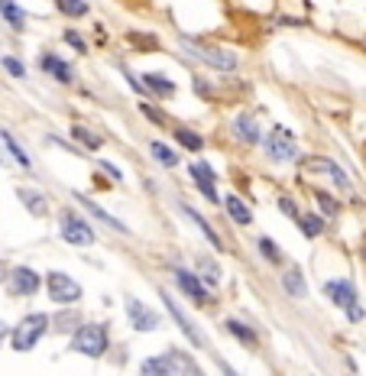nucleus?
I'll return each mask as SVG.
<instances>
[{"instance_id": "nucleus-1", "label": "nucleus", "mask_w": 366, "mask_h": 376, "mask_svg": "<svg viewBox=\"0 0 366 376\" xmlns=\"http://www.w3.org/2000/svg\"><path fill=\"white\" fill-rule=\"evenodd\" d=\"M175 42H179V49L185 52L188 58L201 62V65L211 68V72H224V75H230V72H240V56H237L234 49L217 46V42H207V39L185 36V33H179V36H175Z\"/></svg>"}, {"instance_id": "nucleus-2", "label": "nucleus", "mask_w": 366, "mask_h": 376, "mask_svg": "<svg viewBox=\"0 0 366 376\" xmlns=\"http://www.w3.org/2000/svg\"><path fill=\"white\" fill-rule=\"evenodd\" d=\"M72 344L68 350L72 354H81V357H91V360H101L107 350H111V328L101 324V321H81L75 331H72Z\"/></svg>"}, {"instance_id": "nucleus-3", "label": "nucleus", "mask_w": 366, "mask_h": 376, "mask_svg": "<svg viewBox=\"0 0 366 376\" xmlns=\"http://www.w3.org/2000/svg\"><path fill=\"white\" fill-rule=\"evenodd\" d=\"M56 221H58V237H62L68 246L88 250V246L97 244V230H94V224L78 211V207H58Z\"/></svg>"}, {"instance_id": "nucleus-4", "label": "nucleus", "mask_w": 366, "mask_h": 376, "mask_svg": "<svg viewBox=\"0 0 366 376\" xmlns=\"http://www.w3.org/2000/svg\"><path fill=\"white\" fill-rule=\"evenodd\" d=\"M49 334V315L46 311H26L23 318L10 328V347L17 354H29L39 347V340Z\"/></svg>"}, {"instance_id": "nucleus-5", "label": "nucleus", "mask_w": 366, "mask_h": 376, "mask_svg": "<svg viewBox=\"0 0 366 376\" xmlns=\"http://www.w3.org/2000/svg\"><path fill=\"white\" fill-rule=\"evenodd\" d=\"M42 292H46L49 301L58 305V308L78 305V301L85 299V285H81L75 276H68L65 269H49V273L42 276Z\"/></svg>"}, {"instance_id": "nucleus-6", "label": "nucleus", "mask_w": 366, "mask_h": 376, "mask_svg": "<svg viewBox=\"0 0 366 376\" xmlns=\"http://www.w3.org/2000/svg\"><path fill=\"white\" fill-rule=\"evenodd\" d=\"M159 301H162V308H166V315L172 318V324L185 334V344H191L195 350H207V334L201 328H198V321L188 315L185 308L179 305V299L172 295V292H162L159 289Z\"/></svg>"}, {"instance_id": "nucleus-7", "label": "nucleus", "mask_w": 366, "mask_h": 376, "mask_svg": "<svg viewBox=\"0 0 366 376\" xmlns=\"http://www.w3.org/2000/svg\"><path fill=\"white\" fill-rule=\"evenodd\" d=\"M260 150H263V156H266L269 162H276V166L295 162V159H299V143H295V130H289V127L276 123L269 133H263V143H260Z\"/></svg>"}, {"instance_id": "nucleus-8", "label": "nucleus", "mask_w": 366, "mask_h": 376, "mask_svg": "<svg viewBox=\"0 0 366 376\" xmlns=\"http://www.w3.org/2000/svg\"><path fill=\"white\" fill-rule=\"evenodd\" d=\"M7 295L10 299H33L42 292V273L29 263H13L7 269Z\"/></svg>"}, {"instance_id": "nucleus-9", "label": "nucleus", "mask_w": 366, "mask_h": 376, "mask_svg": "<svg viewBox=\"0 0 366 376\" xmlns=\"http://www.w3.org/2000/svg\"><path fill=\"white\" fill-rule=\"evenodd\" d=\"M123 315H127V324H130L136 334H152V331L162 328V315L152 305H146L143 299H136V295H123Z\"/></svg>"}, {"instance_id": "nucleus-10", "label": "nucleus", "mask_w": 366, "mask_h": 376, "mask_svg": "<svg viewBox=\"0 0 366 376\" xmlns=\"http://www.w3.org/2000/svg\"><path fill=\"white\" fill-rule=\"evenodd\" d=\"M172 282H175V289H179L195 308H211V305H214V292L198 279L195 269H188V266H172Z\"/></svg>"}, {"instance_id": "nucleus-11", "label": "nucleus", "mask_w": 366, "mask_h": 376, "mask_svg": "<svg viewBox=\"0 0 366 376\" xmlns=\"http://www.w3.org/2000/svg\"><path fill=\"white\" fill-rule=\"evenodd\" d=\"M321 295L334 305L337 311H347L350 305H357L360 299V289H357V282L350 279V276H334V279H324L321 282Z\"/></svg>"}, {"instance_id": "nucleus-12", "label": "nucleus", "mask_w": 366, "mask_h": 376, "mask_svg": "<svg viewBox=\"0 0 366 376\" xmlns=\"http://www.w3.org/2000/svg\"><path fill=\"white\" fill-rule=\"evenodd\" d=\"M305 166H308L311 172H321V175H328L340 195H350V198L357 195V185H353V179H350L347 169H344L337 159H331V156H308V159H305Z\"/></svg>"}, {"instance_id": "nucleus-13", "label": "nucleus", "mask_w": 366, "mask_h": 376, "mask_svg": "<svg viewBox=\"0 0 366 376\" xmlns=\"http://www.w3.org/2000/svg\"><path fill=\"white\" fill-rule=\"evenodd\" d=\"M68 195H72V201H75V205L81 207L85 214H91L94 221H97V224H104L107 230H113V234H123V237L130 234V224H127V221H120V217L113 214V211H107L104 205H97L91 195H81V191H75V188H72Z\"/></svg>"}, {"instance_id": "nucleus-14", "label": "nucleus", "mask_w": 366, "mask_h": 376, "mask_svg": "<svg viewBox=\"0 0 366 376\" xmlns=\"http://www.w3.org/2000/svg\"><path fill=\"white\" fill-rule=\"evenodd\" d=\"M39 72H42L46 78H52V81L62 85V88H72V85H75V78H78L75 65H72V58L58 56V52H52V49L39 52Z\"/></svg>"}, {"instance_id": "nucleus-15", "label": "nucleus", "mask_w": 366, "mask_h": 376, "mask_svg": "<svg viewBox=\"0 0 366 376\" xmlns=\"http://www.w3.org/2000/svg\"><path fill=\"white\" fill-rule=\"evenodd\" d=\"M188 175H191V182H195L198 195L205 198V201H211V205H221V195H217V172L214 166L207 159H191L188 162Z\"/></svg>"}, {"instance_id": "nucleus-16", "label": "nucleus", "mask_w": 366, "mask_h": 376, "mask_svg": "<svg viewBox=\"0 0 366 376\" xmlns=\"http://www.w3.org/2000/svg\"><path fill=\"white\" fill-rule=\"evenodd\" d=\"M140 81H143V88H146V101L166 104V101H172V97H179L175 78H169L166 72H143Z\"/></svg>"}, {"instance_id": "nucleus-17", "label": "nucleus", "mask_w": 366, "mask_h": 376, "mask_svg": "<svg viewBox=\"0 0 366 376\" xmlns=\"http://www.w3.org/2000/svg\"><path fill=\"white\" fill-rule=\"evenodd\" d=\"M162 357V370H166V376H205L201 373V367H198V360L188 354V350H179V347H169L166 354H159Z\"/></svg>"}, {"instance_id": "nucleus-18", "label": "nucleus", "mask_w": 366, "mask_h": 376, "mask_svg": "<svg viewBox=\"0 0 366 376\" xmlns=\"http://www.w3.org/2000/svg\"><path fill=\"white\" fill-rule=\"evenodd\" d=\"M230 133H234L237 143H244V146H260L263 143V127L256 120L253 111H240L230 123Z\"/></svg>"}, {"instance_id": "nucleus-19", "label": "nucleus", "mask_w": 366, "mask_h": 376, "mask_svg": "<svg viewBox=\"0 0 366 376\" xmlns=\"http://www.w3.org/2000/svg\"><path fill=\"white\" fill-rule=\"evenodd\" d=\"M13 191H17V201L26 207L36 221H42V217L52 214V201H49L46 191H39V188H33V185H17Z\"/></svg>"}, {"instance_id": "nucleus-20", "label": "nucleus", "mask_w": 366, "mask_h": 376, "mask_svg": "<svg viewBox=\"0 0 366 376\" xmlns=\"http://www.w3.org/2000/svg\"><path fill=\"white\" fill-rule=\"evenodd\" d=\"M175 207H179V211H182V217H188V221H191V224H195L198 230L205 234V240H207V244H211V246H214L217 253L224 250V237L217 234V227L211 224V221H207V217L201 214L198 207H191V205H188V201H182V198H179V201H175Z\"/></svg>"}, {"instance_id": "nucleus-21", "label": "nucleus", "mask_w": 366, "mask_h": 376, "mask_svg": "<svg viewBox=\"0 0 366 376\" xmlns=\"http://www.w3.org/2000/svg\"><path fill=\"white\" fill-rule=\"evenodd\" d=\"M279 285L282 292L289 295V299H308V279H305V273H301V266H282L279 273Z\"/></svg>"}, {"instance_id": "nucleus-22", "label": "nucleus", "mask_w": 366, "mask_h": 376, "mask_svg": "<svg viewBox=\"0 0 366 376\" xmlns=\"http://www.w3.org/2000/svg\"><path fill=\"white\" fill-rule=\"evenodd\" d=\"M221 207H224V214L230 217L237 227H250V224H253V207L246 205L237 191H227V195L221 198Z\"/></svg>"}, {"instance_id": "nucleus-23", "label": "nucleus", "mask_w": 366, "mask_h": 376, "mask_svg": "<svg viewBox=\"0 0 366 376\" xmlns=\"http://www.w3.org/2000/svg\"><path fill=\"white\" fill-rule=\"evenodd\" d=\"M224 331L237 340V344H244V347H250V350L260 344V331H256L250 321L237 318V315H227V318H224Z\"/></svg>"}, {"instance_id": "nucleus-24", "label": "nucleus", "mask_w": 366, "mask_h": 376, "mask_svg": "<svg viewBox=\"0 0 366 376\" xmlns=\"http://www.w3.org/2000/svg\"><path fill=\"white\" fill-rule=\"evenodd\" d=\"M0 143H3V150H7V156H10V162L17 166V169H23V172H33V156L26 152V146L13 136V133L7 130V127H0Z\"/></svg>"}, {"instance_id": "nucleus-25", "label": "nucleus", "mask_w": 366, "mask_h": 376, "mask_svg": "<svg viewBox=\"0 0 366 376\" xmlns=\"http://www.w3.org/2000/svg\"><path fill=\"white\" fill-rule=\"evenodd\" d=\"M295 227L301 230V237H305V240H321V237L328 234V221H324V217H321L315 207H311V211H305V207H301V214L295 217Z\"/></svg>"}, {"instance_id": "nucleus-26", "label": "nucleus", "mask_w": 366, "mask_h": 376, "mask_svg": "<svg viewBox=\"0 0 366 376\" xmlns=\"http://www.w3.org/2000/svg\"><path fill=\"white\" fill-rule=\"evenodd\" d=\"M311 201H315V211H318L324 221H337L344 214V205H340L337 195H331L324 188H311Z\"/></svg>"}, {"instance_id": "nucleus-27", "label": "nucleus", "mask_w": 366, "mask_h": 376, "mask_svg": "<svg viewBox=\"0 0 366 376\" xmlns=\"http://www.w3.org/2000/svg\"><path fill=\"white\" fill-rule=\"evenodd\" d=\"M81 318H85V315H81L75 305H65V308H58L56 315L49 318V328H56V334H68V338H72V331L81 324Z\"/></svg>"}, {"instance_id": "nucleus-28", "label": "nucleus", "mask_w": 366, "mask_h": 376, "mask_svg": "<svg viewBox=\"0 0 366 376\" xmlns=\"http://www.w3.org/2000/svg\"><path fill=\"white\" fill-rule=\"evenodd\" d=\"M0 19L3 26H10L13 33H23L26 29V7H19V0H0Z\"/></svg>"}, {"instance_id": "nucleus-29", "label": "nucleus", "mask_w": 366, "mask_h": 376, "mask_svg": "<svg viewBox=\"0 0 366 376\" xmlns=\"http://www.w3.org/2000/svg\"><path fill=\"white\" fill-rule=\"evenodd\" d=\"M150 156L159 162L162 169H179L182 166L179 150H175L172 143H166V140H150Z\"/></svg>"}, {"instance_id": "nucleus-30", "label": "nucleus", "mask_w": 366, "mask_h": 376, "mask_svg": "<svg viewBox=\"0 0 366 376\" xmlns=\"http://www.w3.org/2000/svg\"><path fill=\"white\" fill-rule=\"evenodd\" d=\"M172 136H175V143H179V150L195 152V156H198V152H205V146H207V140L195 130V127H175Z\"/></svg>"}, {"instance_id": "nucleus-31", "label": "nucleus", "mask_w": 366, "mask_h": 376, "mask_svg": "<svg viewBox=\"0 0 366 376\" xmlns=\"http://www.w3.org/2000/svg\"><path fill=\"white\" fill-rule=\"evenodd\" d=\"M72 140H75V146H81V150H104V136L101 133H94L91 127H85V123H72Z\"/></svg>"}, {"instance_id": "nucleus-32", "label": "nucleus", "mask_w": 366, "mask_h": 376, "mask_svg": "<svg viewBox=\"0 0 366 376\" xmlns=\"http://www.w3.org/2000/svg\"><path fill=\"white\" fill-rule=\"evenodd\" d=\"M58 17L65 19H85L91 17V0H52Z\"/></svg>"}, {"instance_id": "nucleus-33", "label": "nucleus", "mask_w": 366, "mask_h": 376, "mask_svg": "<svg viewBox=\"0 0 366 376\" xmlns=\"http://www.w3.org/2000/svg\"><path fill=\"white\" fill-rule=\"evenodd\" d=\"M256 253L263 256L269 266H279V269H282V263H285V253H282V246L276 244L269 234H260V237H256Z\"/></svg>"}, {"instance_id": "nucleus-34", "label": "nucleus", "mask_w": 366, "mask_h": 376, "mask_svg": "<svg viewBox=\"0 0 366 376\" xmlns=\"http://www.w3.org/2000/svg\"><path fill=\"white\" fill-rule=\"evenodd\" d=\"M198 279L205 282L207 289L214 292L217 285H221V279H224V273H221V263H217V260H211V256H201V260H198Z\"/></svg>"}, {"instance_id": "nucleus-35", "label": "nucleus", "mask_w": 366, "mask_h": 376, "mask_svg": "<svg viewBox=\"0 0 366 376\" xmlns=\"http://www.w3.org/2000/svg\"><path fill=\"white\" fill-rule=\"evenodd\" d=\"M62 42H65L75 56H88V49H91V46H88V36L78 26H65V29H62Z\"/></svg>"}, {"instance_id": "nucleus-36", "label": "nucleus", "mask_w": 366, "mask_h": 376, "mask_svg": "<svg viewBox=\"0 0 366 376\" xmlns=\"http://www.w3.org/2000/svg\"><path fill=\"white\" fill-rule=\"evenodd\" d=\"M0 68H3L10 78H17V81H23V78L29 75V68L23 65V58L13 56V52H0Z\"/></svg>"}, {"instance_id": "nucleus-37", "label": "nucleus", "mask_w": 366, "mask_h": 376, "mask_svg": "<svg viewBox=\"0 0 366 376\" xmlns=\"http://www.w3.org/2000/svg\"><path fill=\"white\" fill-rule=\"evenodd\" d=\"M140 111H143V117H146L152 127H166V123H169V113L162 111L156 101H140Z\"/></svg>"}, {"instance_id": "nucleus-38", "label": "nucleus", "mask_w": 366, "mask_h": 376, "mask_svg": "<svg viewBox=\"0 0 366 376\" xmlns=\"http://www.w3.org/2000/svg\"><path fill=\"white\" fill-rule=\"evenodd\" d=\"M276 205H279V211H282L285 217H292V221L301 214V205L295 201V195H285V191H282V195L276 198Z\"/></svg>"}, {"instance_id": "nucleus-39", "label": "nucleus", "mask_w": 366, "mask_h": 376, "mask_svg": "<svg viewBox=\"0 0 366 376\" xmlns=\"http://www.w3.org/2000/svg\"><path fill=\"white\" fill-rule=\"evenodd\" d=\"M120 75L127 78V85H130V91L140 97V101H146V88H143V81H140V75H133L127 65H120Z\"/></svg>"}, {"instance_id": "nucleus-40", "label": "nucleus", "mask_w": 366, "mask_h": 376, "mask_svg": "<svg viewBox=\"0 0 366 376\" xmlns=\"http://www.w3.org/2000/svg\"><path fill=\"white\" fill-rule=\"evenodd\" d=\"M140 376H166V370H162V357H146L143 360Z\"/></svg>"}, {"instance_id": "nucleus-41", "label": "nucleus", "mask_w": 366, "mask_h": 376, "mask_svg": "<svg viewBox=\"0 0 366 376\" xmlns=\"http://www.w3.org/2000/svg\"><path fill=\"white\" fill-rule=\"evenodd\" d=\"M340 315H344L350 324H363V321H366V305H363V301H357V305H350V308L340 311Z\"/></svg>"}, {"instance_id": "nucleus-42", "label": "nucleus", "mask_w": 366, "mask_h": 376, "mask_svg": "<svg viewBox=\"0 0 366 376\" xmlns=\"http://www.w3.org/2000/svg\"><path fill=\"white\" fill-rule=\"evenodd\" d=\"M97 169H101L104 175H107V179H113V182H123V172L117 169V166H113L111 159H97Z\"/></svg>"}, {"instance_id": "nucleus-43", "label": "nucleus", "mask_w": 366, "mask_h": 376, "mask_svg": "<svg viewBox=\"0 0 366 376\" xmlns=\"http://www.w3.org/2000/svg\"><path fill=\"white\" fill-rule=\"evenodd\" d=\"M7 338H10V324L0 318V347H3V340H7Z\"/></svg>"}, {"instance_id": "nucleus-44", "label": "nucleus", "mask_w": 366, "mask_h": 376, "mask_svg": "<svg viewBox=\"0 0 366 376\" xmlns=\"http://www.w3.org/2000/svg\"><path fill=\"white\" fill-rule=\"evenodd\" d=\"M0 166H3V169H7V166H13V162H10V156H7V150H3V143H0Z\"/></svg>"}, {"instance_id": "nucleus-45", "label": "nucleus", "mask_w": 366, "mask_h": 376, "mask_svg": "<svg viewBox=\"0 0 366 376\" xmlns=\"http://www.w3.org/2000/svg\"><path fill=\"white\" fill-rule=\"evenodd\" d=\"M7 269H10V263H3V260H0V289H3V282H7Z\"/></svg>"}, {"instance_id": "nucleus-46", "label": "nucleus", "mask_w": 366, "mask_h": 376, "mask_svg": "<svg viewBox=\"0 0 366 376\" xmlns=\"http://www.w3.org/2000/svg\"><path fill=\"white\" fill-rule=\"evenodd\" d=\"M360 250H363V260H366V240H363V246H360Z\"/></svg>"}]
</instances>
